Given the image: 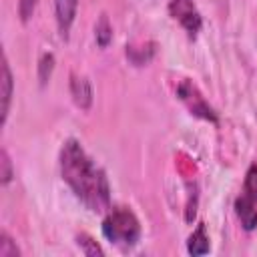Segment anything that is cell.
Segmentation results:
<instances>
[{
  "label": "cell",
  "mask_w": 257,
  "mask_h": 257,
  "mask_svg": "<svg viewBox=\"0 0 257 257\" xmlns=\"http://www.w3.org/2000/svg\"><path fill=\"white\" fill-rule=\"evenodd\" d=\"M177 94H179V98L187 104V108L191 110V114H195V116H199V118H205V120H211V122H217L215 110L205 102V98L199 94V90H197L189 80H183V82L177 86Z\"/></svg>",
  "instance_id": "4"
},
{
  "label": "cell",
  "mask_w": 257,
  "mask_h": 257,
  "mask_svg": "<svg viewBox=\"0 0 257 257\" xmlns=\"http://www.w3.org/2000/svg\"><path fill=\"white\" fill-rule=\"evenodd\" d=\"M18 255H20V249L16 247L12 237L6 231H2L0 233V257H18Z\"/></svg>",
  "instance_id": "16"
},
{
  "label": "cell",
  "mask_w": 257,
  "mask_h": 257,
  "mask_svg": "<svg viewBox=\"0 0 257 257\" xmlns=\"http://www.w3.org/2000/svg\"><path fill=\"white\" fill-rule=\"evenodd\" d=\"M60 175L74 197L92 213L110 209V187L106 175L86 155L78 141L68 139L60 149Z\"/></svg>",
  "instance_id": "1"
},
{
  "label": "cell",
  "mask_w": 257,
  "mask_h": 257,
  "mask_svg": "<svg viewBox=\"0 0 257 257\" xmlns=\"http://www.w3.org/2000/svg\"><path fill=\"white\" fill-rule=\"evenodd\" d=\"M243 195H247L253 201H257V165H251L247 169L245 183H243Z\"/></svg>",
  "instance_id": "14"
},
{
  "label": "cell",
  "mask_w": 257,
  "mask_h": 257,
  "mask_svg": "<svg viewBox=\"0 0 257 257\" xmlns=\"http://www.w3.org/2000/svg\"><path fill=\"white\" fill-rule=\"evenodd\" d=\"M102 235L112 245L131 249L141 239V223L128 207H112L102 221Z\"/></svg>",
  "instance_id": "2"
},
{
  "label": "cell",
  "mask_w": 257,
  "mask_h": 257,
  "mask_svg": "<svg viewBox=\"0 0 257 257\" xmlns=\"http://www.w3.org/2000/svg\"><path fill=\"white\" fill-rule=\"evenodd\" d=\"M76 245H78L80 251H82L84 255H88V257H102V255H104L102 247H100L92 237H88L86 233L76 235Z\"/></svg>",
  "instance_id": "13"
},
{
  "label": "cell",
  "mask_w": 257,
  "mask_h": 257,
  "mask_svg": "<svg viewBox=\"0 0 257 257\" xmlns=\"http://www.w3.org/2000/svg\"><path fill=\"white\" fill-rule=\"evenodd\" d=\"M209 249H211V243L207 237V229L203 223H199L197 229L187 239V251L191 255H205V253H209Z\"/></svg>",
  "instance_id": "9"
},
{
  "label": "cell",
  "mask_w": 257,
  "mask_h": 257,
  "mask_svg": "<svg viewBox=\"0 0 257 257\" xmlns=\"http://www.w3.org/2000/svg\"><path fill=\"white\" fill-rule=\"evenodd\" d=\"M78 8V0H54V12H56V24L62 38H68L70 26L74 22Z\"/></svg>",
  "instance_id": "7"
},
{
  "label": "cell",
  "mask_w": 257,
  "mask_h": 257,
  "mask_svg": "<svg viewBox=\"0 0 257 257\" xmlns=\"http://www.w3.org/2000/svg\"><path fill=\"white\" fill-rule=\"evenodd\" d=\"M94 40L100 48H106L112 40V26L108 22V16L106 14H100L98 16V22L94 26Z\"/></svg>",
  "instance_id": "11"
},
{
  "label": "cell",
  "mask_w": 257,
  "mask_h": 257,
  "mask_svg": "<svg viewBox=\"0 0 257 257\" xmlns=\"http://www.w3.org/2000/svg\"><path fill=\"white\" fill-rule=\"evenodd\" d=\"M52 70H54V54L44 52L38 60V82H40V86H46V82L52 76Z\"/></svg>",
  "instance_id": "12"
},
{
  "label": "cell",
  "mask_w": 257,
  "mask_h": 257,
  "mask_svg": "<svg viewBox=\"0 0 257 257\" xmlns=\"http://www.w3.org/2000/svg\"><path fill=\"white\" fill-rule=\"evenodd\" d=\"M255 203L257 201H253L251 197H247L243 193L235 199V213H237L245 231L257 229V207H255Z\"/></svg>",
  "instance_id": "8"
},
{
  "label": "cell",
  "mask_w": 257,
  "mask_h": 257,
  "mask_svg": "<svg viewBox=\"0 0 257 257\" xmlns=\"http://www.w3.org/2000/svg\"><path fill=\"white\" fill-rule=\"evenodd\" d=\"M169 14H171V18H175L185 28V32L191 38H195L203 26L201 12L193 4V0H171L169 2Z\"/></svg>",
  "instance_id": "3"
},
{
  "label": "cell",
  "mask_w": 257,
  "mask_h": 257,
  "mask_svg": "<svg viewBox=\"0 0 257 257\" xmlns=\"http://www.w3.org/2000/svg\"><path fill=\"white\" fill-rule=\"evenodd\" d=\"M36 4H38V0H18V16L22 22H28L32 18Z\"/></svg>",
  "instance_id": "17"
},
{
  "label": "cell",
  "mask_w": 257,
  "mask_h": 257,
  "mask_svg": "<svg viewBox=\"0 0 257 257\" xmlns=\"http://www.w3.org/2000/svg\"><path fill=\"white\" fill-rule=\"evenodd\" d=\"M155 56V44L149 42L147 46L135 48V46H126V58L135 64V66H145L151 62V58Z\"/></svg>",
  "instance_id": "10"
},
{
  "label": "cell",
  "mask_w": 257,
  "mask_h": 257,
  "mask_svg": "<svg viewBox=\"0 0 257 257\" xmlns=\"http://www.w3.org/2000/svg\"><path fill=\"white\" fill-rule=\"evenodd\" d=\"M14 177V171H12V161L6 153V149L0 151V183L2 185H8Z\"/></svg>",
  "instance_id": "15"
},
{
  "label": "cell",
  "mask_w": 257,
  "mask_h": 257,
  "mask_svg": "<svg viewBox=\"0 0 257 257\" xmlns=\"http://www.w3.org/2000/svg\"><path fill=\"white\" fill-rule=\"evenodd\" d=\"M70 94L80 110H88L92 106V86L86 76L70 74Z\"/></svg>",
  "instance_id": "6"
},
{
  "label": "cell",
  "mask_w": 257,
  "mask_h": 257,
  "mask_svg": "<svg viewBox=\"0 0 257 257\" xmlns=\"http://www.w3.org/2000/svg\"><path fill=\"white\" fill-rule=\"evenodd\" d=\"M0 68H2V74H0V114H2V124H6L10 102H12V92H14V78H12V70H10L6 54L2 56Z\"/></svg>",
  "instance_id": "5"
}]
</instances>
